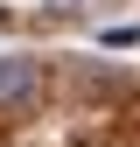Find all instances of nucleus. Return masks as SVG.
Masks as SVG:
<instances>
[{"instance_id": "nucleus-1", "label": "nucleus", "mask_w": 140, "mask_h": 147, "mask_svg": "<svg viewBox=\"0 0 140 147\" xmlns=\"http://www.w3.org/2000/svg\"><path fill=\"white\" fill-rule=\"evenodd\" d=\"M42 63L35 56H0V119H28L42 105Z\"/></svg>"}, {"instance_id": "nucleus-2", "label": "nucleus", "mask_w": 140, "mask_h": 147, "mask_svg": "<svg viewBox=\"0 0 140 147\" xmlns=\"http://www.w3.org/2000/svg\"><path fill=\"white\" fill-rule=\"evenodd\" d=\"M49 7H56V14H77V0H49Z\"/></svg>"}, {"instance_id": "nucleus-3", "label": "nucleus", "mask_w": 140, "mask_h": 147, "mask_svg": "<svg viewBox=\"0 0 140 147\" xmlns=\"http://www.w3.org/2000/svg\"><path fill=\"white\" fill-rule=\"evenodd\" d=\"M0 21H7V14H0Z\"/></svg>"}]
</instances>
